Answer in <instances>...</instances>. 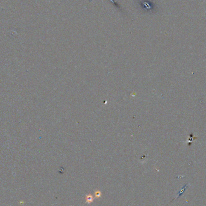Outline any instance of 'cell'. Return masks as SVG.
Returning a JSON list of instances; mask_svg holds the SVG:
<instances>
[{"mask_svg":"<svg viewBox=\"0 0 206 206\" xmlns=\"http://www.w3.org/2000/svg\"><path fill=\"white\" fill-rule=\"evenodd\" d=\"M93 199H94V197L90 194L87 195L86 196V201L87 203H91L93 201Z\"/></svg>","mask_w":206,"mask_h":206,"instance_id":"obj_1","label":"cell"},{"mask_svg":"<svg viewBox=\"0 0 206 206\" xmlns=\"http://www.w3.org/2000/svg\"><path fill=\"white\" fill-rule=\"evenodd\" d=\"M95 196H96V198L100 197V196H101V192L99 191V190H96V191L95 192Z\"/></svg>","mask_w":206,"mask_h":206,"instance_id":"obj_2","label":"cell"}]
</instances>
